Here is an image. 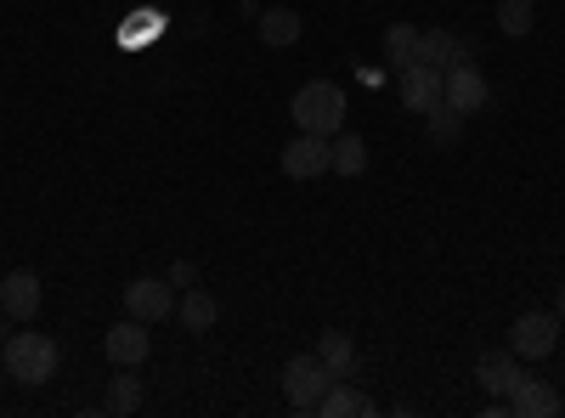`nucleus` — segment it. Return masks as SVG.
<instances>
[{
  "label": "nucleus",
  "instance_id": "ddd939ff",
  "mask_svg": "<svg viewBox=\"0 0 565 418\" xmlns=\"http://www.w3.org/2000/svg\"><path fill=\"white\" fill-rule=\"evenodd\" d=\"M509 412H514V418H554V412H559V396H554L548 379H532V374H526L521 385L509 390Z\"/></svg>",
  "mask_w": 565,
  "mask_h": 418
},
{
  "label": "nucleus",
  "instance_id": "a211bd4d",
  "mask_svg": "<svg viewBox=\"0 0 565 418\" xmlns=\"http://www.w3.org/2000/svg\"><path fill=\"white\" fill-rule=\"evenodd\" d=\"M328 170H334V175H362L367 170V142H362V136L340 130L334 142H328Z\"/></svg>",
  "mask_w": 565,
  "mask_h": 418
},
{
  "label": "nucleus",
  "instance_id": "1a4fd4ad",
  "mask_svg": "<svg viewBox=\"0 0 565 418\" xmlns=\"http://www.w3.org/2000/svg\"><path fill=\"white\" fill-rule=\"evenodd\" d=\"M282 175H289V181H317V175H328V136L300 130L295 142L282 148Z\"/></svg>",
  "mask_w": 565,
  "mask_h": 418
},
{
  "label": "nucleus",
  "instance_id": "f03ea898",
  "mask_svg": "<svg viewBox=\"0 0 565 418\" xmlns=\"http://www.w3.org/2000/svg\"><path fill=\"white\" fill-rule=\"evenodd\" d=\"M7 379H18V385H45V379H57V362H63V351H57V340L52 334H12L7 340Z\"/></svg>",
  "mask_w": 565,
  "mask_h": 418
},
{
  "label": "nucleus",
  "instance_id": "423d86ee",
  "mask_svg": "<svg viewBox=\"0 0 565 418\" xmlns=\"http://www.w3.org/2000/svg\"><path fill=\"white\" fill-rule=\"evenodd\" d=\"M148 351H153V334H148V322H141V317H125V322H114V329L103 334V356L114 367H141Z\"/></svg>",
  "mask_w": 565,
  "mask_h": 418
},
{
  "label": "nucleus",
  "instance_id": "39448f33",
  "mask_svg": "<svg viewBox=\"0 0 565 418\" xmlns=\"http://www.w3.org/2000/svg\"><path fill=\"white\" fill-rule=\"evenodd\" d=\"M125 311L141 317L153 329V322L175 317V289H170V277H136V283H125Z\"/></svg>",
  "mask_w": 565,
  "mask_h": 418
},
{
  "label": "nucleus",
  "instance_id": "9d476101",
  "mask_svg": "<svg viewBox=\"0 0 565 418\" xmlns=\"http://www.w3.org/2000/svg\"><path fill=\"white\" fill-rule=\"evenodd\" d=\"M469 57H476V45L458 40L452 29H424V34H418V63H430V68H458V63H469Z\"/></svg>",
  "mask_w": 565,
  "mask_h": 418
},
{
  "label": "nucleus",
  "instance_id": "dca6fc26",
  "mask_svg": "<svg viewBox=\"0 0 565 418\" xmlns=\"http://www.w3.org/2000/svg\"><path fill=\"white\" fill-rule=\"evenodd\" d=\"M317 356H322V367L334 379H351L356 374V340L345 334V329H328L322 340H317Z\"/></svg>",
  "mask_w": 565,
  "mask_h": 418
},
{
  "label": "nucleus",
  "instance_id": "f257e3e1",
  "mask_svg": "<svg viewBox=\"0 0 565 418\" xmlns=\"http://www.w3.org/2000/svg\"><path fill=\"white\" fill-rule=\"evenodd\" d=\"M289 119L300 125V130H311V136H334L345 130V90L340 85H328V79H311V85H300L295 90V103H289Z\"/></svg>",
  "mask_w": 565,
  "mask_h": 418
},
{
  "label": "nucleus",
  "instance_id": "f8f14e48",
  "mask_svg": "<svg viewBox=\"0 0 565 418\" xmlns=\"http://www.w3.org/2000/svg\"><path fill=\"white\" fill-rule=\"evenodd\" d=\"M0 311L12 322H29L40 311V277L34 271H7V283H0Z\"/></svg>",
  "mask_w": 565,
  "mask_h": 418
},
{
  "label": "nucleus",
  "instance_id": "4be33fe9",
  "mask_svg": "<svg viewBox=\"0 0 565 418\" xmlns=\"http://www.w3.org/2000/svg\"><path fill=\"white\" fill-rule=\"evenodd\" d=\"M424 125H430V142H436V148H452V142H458L463 114H458V108H447V103H436L430 114H424Z\"/></svg>",
  "mask_w": 565,
  "mask_h": 418
},
{
  "label": "nucleus",
  "instance_id": "9b49d317",
  "mask_svg": "<svg viewBox=\"0 0 565 418\" xmlns=\"http://www.w3.org/2000/svg\"><path fill=\"white\" fill-rule=\"evenodd\" d=\"M476 379H481L492 396H503V401H509V390L526 379V367H521V356H514V351H487V356L476 362Z\"/></svg>",
  "mask_w": 565,
  "mask_h": 418
},
{
  "label": "nucleus",
  "instance_id": "2eb2a0df",
  "mask_svg": "<svg viewBox=\"0 0 565 418\" xmlns=\"http://www.w3.org/2000/svg\"><path fill=\"white\" fill-rule=\"evenodd\" d=\"M317 412H322V418H367V412H373V396H362L351 379H334V385L322 390Z\"/></svg>",
  "mask_w": 565,
  "mask_h": 418
},
{
  "label": "nucleus",
  "instance_id": "b1692460",
  "mask_svg": "<svg viewBox=\"0 0 565 418\" xmlns=\"http://www.w3.org/2000/svg\"><path fill=\"white\" fill-rule=\"evenodd\" d=\"M7 340H12V317H0V351H7Z\"/></svg>",
  "mask_w": 565,
  "mask_h": 418
},
{
  "label": "nucleus",
  "instance_id": "393cba45",
  "mask_svg": "<svg viewBox=\"0 0 565 418\" xmlns=\"http://www.w3.org/2000/svg\"><path fill=\"white\" fill-rule=\"evenodd\" d=\"M554 317L565 322V283H559V294H554Z\"/></svg>",
  "mask_w": 565,
  "mask_h": 418
},
{
  "label": "nucleus",
  "instance_id": "20e7f679",
  "mask_svg": "<svg viewBox=\"0 0 565 418\" xmlns=\"http://www.w3.org/2000/svg\"><path fill=\"white\" fill-rule=\"evenodd\" d=\"M554 345H559V317L554 311H521L509 322V351L521 362H543V356H554Z\"/></svg>",
  "mask_w": 565,
  "mask_h": 418
},
{
  "label": "nucleus",
  "instance_id": "5701e85b",
  "mask_svg": "<svg viewBox=\"0 0 565 418\" xmlns=\"http://www.w3.org/2000/svg\"><path fill=\"white\" fill-rule=\"evenodd\" d=\"M193 283H199V266L193 260H175L170 266V289H193Z\"/></svg>",
  "mask_w": 565,
  "mask_h": 418
},
{
  "label": "nucleus",
  "instance_id": "6ab92c4d",
  "mask_svg": "<svg viewBox=\"0 0 565 418\" xmlns=\"http://www.w3.org/2000/svg\"><path fill=\"white\" fill-rule=\"evenodd\" d=\"M141 407V379H136V367H119L114 385H108V412L114 418H130Z\"/></svg>",
  "mask_w": 565,
  "mask_h": 418
},
{
  "label": "nucleus",
  "instance_id": "0eeeda50",
  "mask_svg": "<svg viewBox=\"0 0 565 418\" xmlns=\"http://www.w3.org/2000/svg\"><path fill=\"white\" fill-rule=\"evenodd\" d=\"M441 103H447V108H458V114L469 119V114H481V108L492 103V85H487V74H481L476 63H458V68H447V90H441Z\"/></svg>",
  "mask_w": 565,
  "mask_h": 418
},
{
  "label": "nucleus",
  "instance_id": "a878e982",
  "mask_svg": "<svg viewBox=\"0 0 565 418\" xmlns=\"http://www.w3.org/2000/svg\"><path fill=\"white\" fill-rule=\"evenodd\" d=\"M0 385H7V356H0Z\"/></svg>",
  "mask_w": 565,
  "mask_h": 418
},
{
  "label": "nucleus",
  "instance_id": "4468645a",
  "mask_svg": "<svg viewBox=\"0 0 565 418\" xmlns=\"http://www.w3.org/2000/svg\"><path fill=\"white\" fill-rule=\"evenodd\" d=\"M175 317H181V329L186 334H210L215 329V317H221V306H215V294L210 289H181V300H175Z\"/></svg>",
  "mask_w": 565,
  "mask_h": 418
},
{
  "label": "nucleus",
  "instance_id": "7ed1b4c3",
  "mask_svg": "<svg viewBox=\"0 0 565 418\" xmlns=\"http://www.w3.org/2000/svg\"><path fill=\"white\" fill-rule=\"evenodd\" d=\"M334 385V374L322 367V356L311 351V356H289L282 362V396H289V407L295 412H317V401H322V390Z\"/></svg>",
  "mask_w": 565,
  "mask_h": 418
},
{
  "label": "nucleus",
  "instance_id": "f3484780",
  "mask_svg": "<svg viewBox=\"0 0 565 418\" xmlns=\"http://www.w3.org/2000/svg\"><path fill=\"white\" fill-rule=\"evenodd\" d=\"M255 23H260V40H266V45H277V52H282V45H295V40L306 34V23H300V12H295V7H266Z\"/></svg>",
  "mask_w": 565,
  "mask_h": 418
},
{
  "label": "nucleus",
  "instance_id": "6e6552de",
  "mask_svg": "<svg viewBox=\"0 0 565 418\" xmlns=\"http://www.w3.org/2000/svg\"><path fill=\"white\" fill-rule=\"evenodd\" d=\"M396 85H402V103L413 114H430L441 103V90H447V68H430V63H407L396 68Z\"/></svg>",
  "mask_w": 565,
  "mask_h": 418
},
{
  "label": "nucleus",
  "instance_id": "412c9836",
  "mask_svg": "<svg viewBox=\"0 0 565 418\" xmlns=\"http://www.w3.org/2000/svg\"><path fill=\"white\" fill-rule=\"evenodd\" d=\"M532 23H537V7H532V0H498V29H503L509 40L532 34Z\"/></svg>",
  "mask_w": 565,
  "mask_h": 418
},
{
  "label": "nucleus",
  "instance_id": "aec40b11",
  "mask_svg": "<svg viewBox=\"0 0 565 418\" xmlns=\"http://www.w3.org/2000/svg\"><path fill=\"white\" fill-rule=\"evenodd\" d=\"M385 63H396V68L418 63V29L413 23H391L385 29Z\"/></svg>",
  "mask_w": 565,
  "mask_h": 418
}]
</instances>
